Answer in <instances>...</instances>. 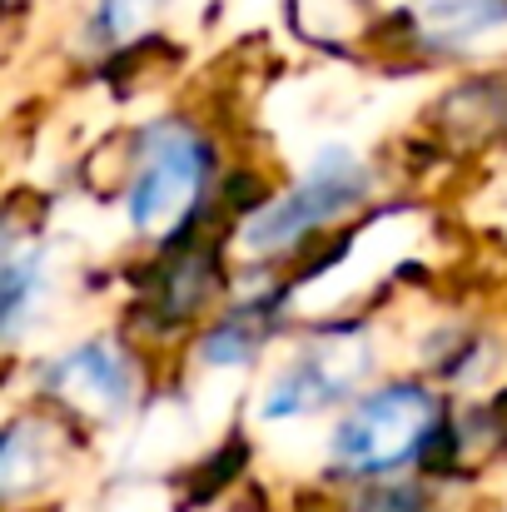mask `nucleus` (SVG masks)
<instances>
[{
  "mask_svg": "<svg viewBox=\"0 0 507 512\" xmlns=\"http://www.w3.org/2000/svg\"><path fill=\"white\" fill-rule=\"evenodd\" d=\"M155 5H160V0H105L100 25H105V35L125 40V35H135V30H145V25H150Z\"/></svg>",
  "mask_w": 507,
  "mask_h": 512,
  "instance_id": "11",
  "label": "nucleus"
},
{
  "mask_svg": "<svg viewBox=\"0 0 507 512\" xmlns=\"http://www.w3.org/2000/svg\"><path fill=\"white\" fill-rule=\"evenodd\" d=\"M368 368V348L363 334L353 329H334L324 339H314L309 353H299L269 388L264 398V418H299V413H314V408H329L338 403Z\"/></svg>",
  "mask_w": 507,
  "mask_h": 512,
  "instance_id": "4",
  "label": "nucleus"
},
{
  "mask_svg": "<svg viewBox=\"0 0 507 512\" xmlns=\"http://www.w3.org/2000/svg\"><path fill=\"white\" fill-rule=\"evenodd\" d=\"M209 174V150L189 125H150L135 160V189H130V219L135 229H169L189 214L199 184Z\"/></svg>",
  "mask_w": 507,
  "mask_h": 512,
  "instance_id": "2",
  "label": "nucleus"
},
{
  "mask_svg": "<svg viewBox=\"0 0 507 512\" xmlns=\"http://www.w3.org/2000/svg\"><path fill=\"white\" fill-rule=\"evenodd\" d=\"M5 284V329L15 334L20 329V314H25V299L35 294V284H40V264L35 259H20V254H10L5 259V274H0Z\"/></svg>",
  "mask_w": 507,
  "mask_h": 512,
  "instance_id": "10",
  "label": "nucleus"
},
{
  "mask_svg": "<svg viewBox=\"0 0 507 512\" xmlns=\"http://www.w3.org/2000/svg\"><path fill=\"white\" fill-rule=\"evenodd\" d=\"M214 289V254H179L174 264L165 269V284H160V304H165V319L179 324L189 319Z\"/></svg>",
  "mask_w": 507,
  "mask_h": 512,
  "instance_id": "8",
  "label": "nucleus"
},
{
  "mask_svg": "<svg viewBox=\"0 0 507 512\" xmlns=\"http://www.w3.org/2000/svg\"><path fill=\"white\" fill-rule=\"evenodd\" d=\"M348 512H428V503L413 488H383V493H368L363 503H353Z\"/></svg>",
  "mask_w": 507,
  "mask_h": 512,
  "instance_id": "12",
  "label": "nucleus"
},
{
  "mask_svg": "<svg viewBox=\"0 0 507 512\" xmlns=\"http://www.w3.org/2000/svg\"><path fill=\"white\" fill-rule=\"evenodd\" d=\"M50 388H55L70 408L115 418V413H125L130 398H135V373H130V363H125V353H120L115 343H85V348L65 353V358L50 368Z\"/></svg>",
  "mask_w": 507,
  "mask_h": 512,
  "instance_id": "5",
  "label": "nucleus"
},
{
  "mask_svg": "<svg viewBox=\"0 0 507 512\" xmlns=\"http://www.w3.org/2000/svg\"><path fill=\"white\" fill-rule=\"evenodd\" d=\"M363 194H368V170L348 150H324L294 194H284L279 204H269L249 224V244L254 249H284V244L304 239L309 229L329 224L334 214L353 209Z\"/></svg>",
  "mask_w": 507,
  "mask_h": 512,
  "instance_id": "3",
  "label": "nucleus"
},
{
  "mask_svg": "<svg viewBox=\"0 0 507 512\" xmlns=\"http://www.w3.org/2000/svg\"><path fill=\"white\" fill-rule=\"evenodd\" d=\"M418 25L438 45H468L488 30H503L507 0H428L418 10Z\"/></svg>",
  "mask_w": 507,
  "mask_h": 512,
  "instance_id": "7",
  "label": "nucleus"
},
{
  "mask_svg": "<svg viewBox=\"0 0 507 512\" xmlns=\"http://www.w3.org/2000/svg\"><path fill=\"white\" fill-rule=\"evenodd\" d=\"M264 319H269L264 309H244V314H234L224 329H214V334H209L204 353H209L214 363H244V358L264 343V334H269V324H264Z\"/></svg>",
  "mask_w": 507,
  "mask_h": 512,
  "instance_id": "9",
  "label": "nucleus"
},
{
  "mask_svg": "<svg viewBox=\"0 0 507 512\" xmlns=\"http://www.w3.org/2000/svg\"><path fill=\"white\" fill-rule=\"evenodd\" d=\"M60 468V428L50 418H15L0 443V493L5 503H20L25 493L45 488V478Z\"/></svg>",
  "mask_w": 507,
  "mask_h": 512,
  "instance_id": "6",
  "label": "nucleus"
},
{
  "mask_svg": "<svg viewBox=\"0 0 507 512\" xmlns=\"http://www.w3.org/2000/svg\"><path fill=\"white\" fill-rule=\"evenodd\" d=\"M438 398L418 383H388L348 408L334 433V463L353 478H378L413 463L428 443H438Z\"/></svg>",
  "mask_w": 507,
  "mask_h": 512,
  "instance_id": "1",
  "label": "nucleus"
}]
</instances>
